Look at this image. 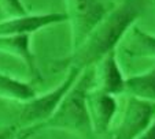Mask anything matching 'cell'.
I'll list each match as a JSON object with an SVG mask.
<instances>
[{"instance_id":"cell-1","label":"cell","mask_w":155,"mask_h":139,"mask_svg":"<svg viewBox=\"0 0 155 139\" xmlns=\"http://www.w3.org/2000/svg\"><path fill=\"white\" fill-rule=\"evenodd\" d=\"M148 0H121L111 12H107L103 20L88 36L80 48L69 56L54 60L52 71H68L78 68L84 71L95 67L104 56L115 51L120 42L125 38L135 20L144 12Z\"/></svg>"},{"instance_id":"cell-2","label":"cell","mask_w":155,"mask_h":139,"mask_svg":"<svg viewBox=\"0 0 155 139\" xmlns=\"http://www.w3.org/2000/svg\"><path fill=\"white\" fill-rule=\"evenodd\" d=\"M92 86L94 70L87 68L80 74L78 79L62 100L55 113L47 122L33 128V132L36 134L43 130H63L81 136L82 139H92L95 132L87 104L88 91Z\"/></svg>"},{"instance_id":"cell-3","label":"cell","mask_w":155,"mask_h":139,"mask_svg":"<svg viewBox=\"0 0 155 139\" xmlns=\"http://www.w3.org/2000/svg\"><path fill=\"white\" fill-rule=\"evenodd\" d=\"M81 73L82 71H80L78 68H69L66 71L63 81L56 87H54L52 90L47 91L43 96H37L33 100H30L29 102L24 104V108L19 113V119H18V130L33 131L35 127L47 122L55 113L62 100L73 87Z\"/></svg>"},{"instance_id":"cell-4","label":"cell","mask_w":155,"mask_h":139,"mask_svg":"<svg viewBox=\"0 0 155 139\" xmlns=\"http://www.w3.org/2000/svg\"><path fill=\"white\" fill-rule=\"evenodd\" d=\"M71 29V52L84 44L88 36L107 14L102 0H64Z\"/></svg>"},{"instance_id":"cell-5","label":"cell","mask_w":155,"mask_h":139,"mask_svg":"<svg viewBox=\"0 0 155 139\" xmlns=\"http://www.w3.org/2000/svg\"><path fill=\"white\" fill-rule=\"evenodd\" d=\"M155 119V102L128 96L118 123L111 127L110 139H136Z\"/></svg>"},{"instance_id":"cell-6","label":"cell","mask_w":155,"mask_h":139,"mask_svg":"<svg viewBox=\"0 0 155 139\" xmlns=\"http://www.w3.org/2000/svg\"><path fill=\"white\" fill-rule=\"evenodd\" d=\"M87 104L95 136L102 138L108 135L114 117L118 112V102L115 96H111L92 86L88 91Z\"/></svg>"},{"instance_id":"cell-7","label":"cell","mask_w":155,"mask_h":139,"mask_svg":"<svg viewBox=\"0 0 155 139\" xmlns=\"http://www.w3.org/2000/svg\"><path fill=\"white\" fill-rule=\"evenodd\" d=\"M68 20L66 12L28 14L25 17H14L0 20V37L33 34L43 27L63 23Z\"/></svg>"},{"instance_id":"cell-8","label":"cell","mask_w":155,"mask_h":139,"mask_svg":"<svg viewBox=\"0 0 155 139\" xmlns=\"http://www.w3.org/2000/svg\"><path fill=\"white\" fill-rule=\"evenodd\" d=\"M94 70V86L96 89L108 93L111 96H120L125 93L126 78L117 60V52L108 53L102 59Z\"/></svg>"},{"instance_id":"cell-9","label":"cell","mask_w":155,"mask_h":139,"mask_svg":"<svg viewBox=\"0 0 155 139\" xmlns=\"http://www.w3.org/2000/svg\"><path fill=\"white\" fill-rule=\"evenodd\" d=\"M0 52L8 53L22 60L32 74L33 81H41L43 76L36 63V56L30 49V34L0 37Z\"/></svg>"},{"instance_id":"cell-10","label":"cell","mask_w":155,"mask_h":139,"mask_svg":"<svg viewBox=\"0 0 155 139\" xmlns=\"http://www.w3.org/2000/svg\"><path fill=\"white\" fill-rule=\"evenodd\" d=\"M126 42L122 45V51L129 57H148L155 59V36L141 30L139 26L130 27L125 36Z\"/></svg>"},{"instance_id":"cell-11","label":"cell","mask_w":155,"mask_h":139,"mask_svg":"<svg viewBox=\"0 0 155 139\" xmlns=\"http://www.w3.org/2000/svg\"><path fill=\"white\" fill-rule=\"evenodd\" d=\"M35 97H37V91L33 87L32 82L19 81L14 76L0 73V98L26 104Z\"/></svg>"},{"instance_id":"cell-12","label":"cell","mask_w":155,"mask_h":139,"mask_svg":"<svg viewBox=\"0 0 155 139\" xmlns=\"http://www.w3.org/2000/svg\"><path fill=\"white\" fill-rule=\"evenodd\" d=\"M124 94L155 102V66L146 73L126 78Z\"/></svg>"},{"instance_id":"cell-13","label":"cell","mask_w":155,"mask_h":139,"mask_svg":"<svg viewBox=\"0 0 155 139\" xmlns=\"http://www.w3.org/2000/svg\"><path fill=\"white\" fill-rule=\"evenodd\" d=\"M0 10L8 18L25 17L29 14L22 0H0Z\"/></svg>"},{"instance_id":"cell-14","label":"cell","mask_w":155,"mask_h":139,"mask_svg":"<svg viewBox=\"0 0 155 139\" xmlns=\"http://www.w3.org/2000/svg\"><path fill=\"white\" fill-rule=\"evenodd\" d=\"M19 130L17 125H2L0 127V139H14Z\"/></svg>"},{"instance_id":"cell-15","label":"cell","mask_w":155,"mask_h":139,"mask_svg":"<svg viewBox=\"0 0 155 139\" xmlns=\"http://www.w3.org/2000/svg\"><path fill=\"white\" fill-rule=\"evenodd\" d=\"M136 139H155V119L152 120V123L150 124V127L147 128L143 134H140Z\"/></svg>"},{"instance_id":"cell-16","label":"cell","mask_w":155,"mask_h":139,"mask_svg":"<svg viewBox=\"0 0 155 139\" xmlns=\"http://www.w3.org/2000/svg\"><path fill=\"white\" fill-rule=\"evenodd\" d=\"M33 131H30V130H24V131H19L18 132V135L15 136L14 139H28L30 135H33Z\"/></svg>"},{"instance_id":"cell-17","label":"cell","mask_w":155,"mask_h":139,"mask_svg":"<svg viewBox=\"0 0 155 139\" xmlns=\"http://www.w3.org/2000/svg\"><path fill=\"white\" fill-rule=\"evenodd\" d=\"M102 139H110V136L106 135V136H102Z\"/></svg>"},{"instance_id":"cell-18","label":"cell","mask_w":155,"mask_h":139,"mask_svg":"<svg viewBox=\"0 0 155 139\" xmlns=\"http://www.w3.org/2000/svg\"><path fill=\"white\" fill-rule=\"evenodd\" d=\"M152 2H154V6H155V0H152Z\"/></svg>"}]
</instances>
